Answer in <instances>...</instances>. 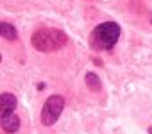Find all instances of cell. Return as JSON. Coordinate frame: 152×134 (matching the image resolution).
Returning a JSON list of instances; mask_svg holds the SVG:
<instances>
[{
    "mask_svg": "<svg viewBox=\"0 0 152 134\" xmlns=\"http://www.w3.org/2000/svg\"><path fill=\"white\" fill-rule=\"evenodd\" d=\"M0 32H2V38H6V39H16V29L11 25V23H7V22H2V25H0Z\"/></svg>",
    "mask_w": 152,
    "mask_h": 134,
    "instance_id": "7",
    "label": "cell"
},
{
    "mask_svg": "<svg viewBox=\"0 0 152 134\" xmlns=\"http://www.w3.org/2000/svg\"><path fill=\"white\" fill-rule=\"evenodd\" d=\"M64 109V98L61 95H52L47 98L43 109H41V123L45 127H50L57 122V118L61 116Z\"/></svg>",
    "mask_w": 152,
    "mask_h": 134,
    "instance_id": "3",
    "label": "cell"
},
{
    "mask_svg": "<svg viewBox=\"0 0 152 134\" xmlns=\"http://www.w3.org/2000/svg\"><path fill=\"white\" fill-rule=\"evenodd\" d=\"M150 22H152V20H150Z\"/></svg>",
    "mask_w": 152,
    "mask_h": 134,
    "instance_id": "9",
    "label": "cell"
},
{
    "mask_svg": "<svg viewBox=\"0 0 152 134\" xmlns=\"http://www.w3.org/2000/svg\"><path fill=\"white\" fill-rule=\"evenodd\" d=\"M148 134H152V127H150V130H148Z\"/></svg>",
    "mask_w": 152,
    "mask_h": 134,
    "instance_id": "8",
    "label": "cell"
},
{
    "mask_svg": "<svg viewBox=\"0 0 152 134\" xmlns=\"http://www.w3.org/2000/svg\"><path fill=\"white\" fill-rule=\"evenodd\" d=\"M120 38V25L115 22H104L99 23L91 34H90V47L97 52L100 50H109L116 45Z\"/></svg>",
    "mask_w": 152,
    "mask_h": 134,
    "instance_id": "1",
    "label": "cell"
},
{
    "mask_svg": "<svg viewBox=\"0 0 152 134\" xmlns=\"http://www.w3.org/2000/svg\"><path fill=\"white\" fill-rule=\"evenodd\" d=\"M31 43L38 52H56L68 43V36L59 29H39L32 34Z\"/></svg>",
    "mask_w": 152,
    "mask_h": 134,
    "instance_id": "2",
    "label": "cell"
},
{
    "mask_svg": "<svg viewBox=\"0 0 152 134\" xmlns=\"http://www.w3.org/2000/svg\"><path fill=\"white\" fill-rule=\"evenodd\" d=\"M2 129H4L6 132H9V134L16 132V130L20 129V118H18L15 113L9 114V116H2Z\"/></svg>",
    "mask_w": 152,
    "mask_h": 134,
    "instance_id": "5",
    "label": "cell"
},
{
    "mask_svg": "<svg viewBox=\"0 0 152 134\" xmlns=\"http://www.w3.org/2000/svg\"><path fill=\"white\" fill-rule=\"evenodd\" d=\"M2 116H9L16 109V97L11 93H2Z\"/></svg>",
    "mask_w": 152,
    "mask_h": 134,
    "instance_id": "4",
    "label": "cell"
},
{
    "mask_svg": "<svg viewBox=\"0 0 152 134\" xmlns=\"http://www.w3.org/2000/svg\"><path fill=\"white\" fill-rule=\"evenodd\" d=\"M86 86L91 90V91H100L102 88V82H100V77L93 72H88L86 74Z\"/></svg>",
    "mask_w": 152,
    "mask_h": 134,
    "instance_id": "6",
    "label": "cell"
}]
</instances>
